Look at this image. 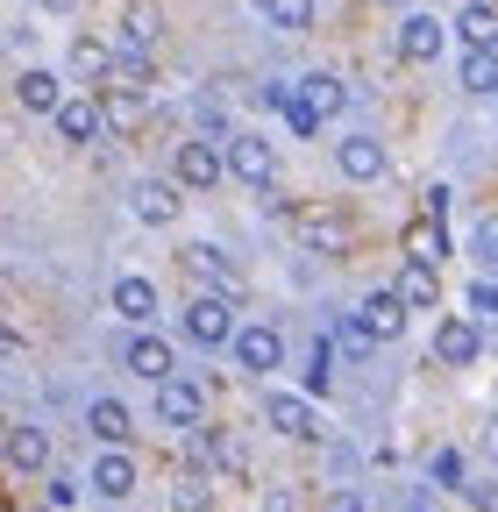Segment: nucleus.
<instances>
[{
	"instance_id": "1",
	"label": "nucleus",
	"mask_w": 498,
	"mask_h": 512,
	"mask_svg": "<svg viewBox=\"0 0 498 512\" xmlns=\"http://www.w3.org/2000/svg\"><path fill=\"white\" fill-rule=\"evenodd\" d=\"M178 328H185V342H200V349H221V342H235V313H228V292H193V306L178 313Z\"/></svg>"
},
{
	"instance_id": "2",
	"label": "nucleus",
	"mask_w": 498,
	"mask_h": 512,
	"mask_svg": "<svg viewBox=\"0 0 498 512\" xmlns=\"http://www.w3.org/2000/svg\"><path fill=\"white\" fill-rule=\"evenodd\" d=\"M292 228H299V242L314 249V256H349V249H356V221L335 214V207H306Z\"/></svg>"
},
{
	"instance_id": "3",
	"label": "nucleus",
	"mask_w": 498,
	"mask_h": 512,
	"mask_svg": "<svg viewBox=\"0 0 498 512\" xmlns=\"http://www.w3.org/2000/svg\"><path fill=\"white\" fill-rule=\"evenodd\" d=\"M235 363H242L249 377L278 370V363H285V335H278V328H257V320H249V328H235Z\"/></svg>"
},
{
	"instance_id": "4",
	"label": "nucleus",
	"mask_w": 498,
	"mask_h": 512,
	"mask_svg": "<svg viewBox=\"0 0 498 512\" xmlns=\"http://www.w3.org/2000/svg\"><path fill=\"white\" fill-rule=\"evenodd\" d=\"M50 121H57V136H65V143H100V136H114V128H107V100H65Z\"/></svg>"
},
{
	"instance_id": "5",
	"label": "nucleus",
	"mask_w": 498,
	"mask_h": 512,
	"mask_svg": "<svg viewBox=\"0 0 498 512\" xmlns=\"http://www.w3.org/2000/svg\"><path fill=\"white\" fill-rule=\"evenodd\" d=\"M442 43H449V29L434 22L427 8H413V15L399 22V57H406V64H434V57H442Z\"/></svg>"
},
{
	"instance_id": "6",
	"label": "nucleus",
	"mask_w": 498,
	"mask_h": 512,
	"mask_svg": "<svg viewBox=\"0 0 498 512\" xmlns=\"http://www.w3.org/2000/svg\"><path fill=\"white\" fill-rule=\"evenodd\" d=\"M228 171V150H214V136H193V143H178V185H214Z\"/></svg>"
},
{
	"instance_id": "7",
	"label": "nucleus",
	"mask_w": 498,
	"mask_h": 512,
	"mask_svg": "<svg viewBox=\"0 0 498 512\" xmlns=\"http://www.w3.org/2000/svg\"><path fill=\"white\" fill-rule=\"evenodd\" d=\"M185 271H193L200 285H214V292H228V299L242 292V271L228 264V256H221L214 242H193V249H185Z\"/></svg>"
},
{
	"instance_id": "8",
	"label": "nucleus",
	"mask_w": 498,
	"mask_h": 512,
	"mask_svg": "<svg viewBox=\"0 0 498 512\" xmlns=\"http://www.w3.org/2000/svg\"><path fill=\"white\" fill-rule=\"evenodd\" d=\"M228 171L242 178V185H271V143L264 136H228Z\"/></svg>"
},
{
	"instance_id": "9",
	"label": "nucleus",
	"mask_w": 498,
	"mask_h": 512,
	"mask_svg": "<svg viewBox=\"0 0 498 512\" xmlns=\"http://www.w3.org/2000/svg\"><path fill=\"white\" fill-rule=\"evenodd\" d=\"M200 406H207V399H200L193 377H164V384H157V413H164L171 427H200Z\"/></svg>"
},
{
	"instance_id": "10",
	"label": "nucleus",
	"mask_w": 498,
	"mask_h": 512,
	"mask_svg": "<svg viewBox=\"0 0 498 512\" xmlns=\"http://www.w3.org/2000/svg\"><path fill=\"white\" fill-rule=\"evenodd\" d=\"M43 463H50V434L29 427V420H15V427H8V470L29 477V470H43Z\"/></svg>"
},
{
	"instance_id": "11",
	"label": "nucleus",
	"mask_w": 498,
	"mask_h": 512,
	"mask_svg": "<svg viewBox=\"0 0 498 512\" xmlns=\"http://www.w3.org/2000/svg\"><path fill=\"white\" fill-rule=\"evenodd\" d=\"M335 164H342V178H356V185L385 178V150L370 143V136H342V143H335Z\"/></svg>"
},
{
	"instance_id": "12",
	"label": "nucleus",
	"mask_w": 498,
	"mask_h": 512,
	"mask_svg": "<svg viewBox=\"0 0 498 512\" xmlns=\"http://www.w3.org/2000/svg\"><path fill=\"white\" fill-rule=\"evenodd\" d=\"M264 427H278L285 441H306V434H314V406L292 399V392H271L264 399Z\"/></svg>"
},
{
	"instance_id": "13",
	"label": "nucleus",
	"mask_w": 498,
	"mask_h": 512,
	"mask_svg": "<svg viewBox=\"0 0 498 512\" xmlns=\"http://www.w3.org/2000/svg\"><path fill=\"white\" fill-rule=\"evenodd\" d=\"M143 121H150V93L143 86H107V128L114 136H136Z\"/></svg>"
},
{
	"instance_id": "14",
	"label": "nucleus",
	"mask_w": 498,
	"mask_h": 512,
	"mask_svg": "<svg viewBox=\"0 0 498 512\" xmlns=\"http://www.w3.org/2000/svg\"><path fill=\"white\" fill-rule=\"evenodd\" d=\"M129 207H136V221L164 228V221H178V185H164V178H143V185L129 192Z\"/></svg>"
},
{
	"instance_id": "15",
	"label": "nucleus",
	"mask_w": 498,
	"mask_h": 512,
	"mask_svg": "<svg viewBox=\"0 0 498 512\" xmlns=\"http://www.w3.org/2000/svg\"><path fill=\"white\" fill-rule=\"evenodd\" d=\"M121 363H129V370H136V377H157V384H164V377H171V342H164V335H150V328H143V335H136V342H129V349H121Z\"/></svg>"
},
{
	"instance_id": "16",
	"label": "nucleus",
	"mask_w": 498,
	"mask_h": 512,
	"mask_svg": "<svg viewBox=\"0 0 498 512\" xmlns=\"http://www.w3.org/2000/svg\"><path fill=\"white\" fill-rule=\"evenodd\" d=\"M406 313H413V306H406V292H399V285H392V292H370V299H363V320L378 328V342H392V335L406 328Z\"/></svg>"
},
{
	"instance_id": "17",
	"label": "nucleus",
	"mask_w": 498,
	"mask_h": 512,
	"mask_svg": "<svg viewBox=\"0 0 498 512\" xmlns=\"http://www.w3.org/2000/svg\"><path fill=\"white\" fill-rule=\"evenodd\" d=\"M86 427H93L107 448H121V441L136 434V420H129V406H121V399H93V406H86Z\"/></svg>"
},
{
	"instance_id": "18",
	"label": "nucleus",
	"mask_w": 498,
	"mask_h": 512,
	"mask_svg": "<svg viewBox=\"0 0 498 512\" xmlns=\"http://www.w3.org/2000/svg\"><path fill=\"white\" fill-rule=\"evenodd\" d=\"M93 491H100V498H129V491H136V463L121 456V448H107V456L93 463Z\"/></svg>"
},
{
	"instance_id": "19",
	"label": "nucleus",
	"mask_w": 498,
	"mask_h": 512,
	"mask_svg": "<svg viewBox=\"0 0 498 512\" xmlns=\"http://www.w3.org/2000/svg\"><path fill=\"white\" fill-rule=\"evenodd\" d=\"M406 256H413V264H434V256H442L449 242H442V214H420V221H406Z\"/></svg>"
},
{
	"instance_id": "20",
	"label": "nucleus",
	"mask_w": 498,
	"mask_h": 512,
	"mask_svg": "<svg viewBox=\"0 0 498 512\" xmlns=\"http://www.w3.org/2000/svg\"><path fill=\"white\" fill-rule=\"evenodd\" d=\"M399 292H406V306H413V313H427L434 299H442V278H434V264H413V256H406V271H399Z\"/></svg>"
},
{
	"instance_id": "21",
	"label": "nucleus",
	"mask_w": 498,
	"mask_h": 512,
	"mask_svg": "<svg viewBox=\"0 0 498 512\" xmlns=\"http://www.w3.org/2000/svg\"><path fill=\"white\" fill-rule=\"evenodd\" d=\"M15 100H22L29 114H57V107H65V93H57L50 72H22V79H15Z\"/></svg>"
},
{
	"instance_id": "22",
	"label": "nucleus",
	"mask_w": 498,
	"mask_h": 512,
	"mask_svg": "<svg viewBox=\"0 0 498 512\" xmlns=\"http://www.w3.org/2000/svg\"><path fill=\"white\" fill-rule=\"evenodd\" d=\"M434 356H442V363H477V328H470V320H442Z\"/></svg>"
},
{
	"instance_id": "23",
	"label": "nucleus",
	"mask_w": 498,
	"mask_h": 512,
	"mask_svg": "<svg viewBox=\"0 0 498 512\" xmlns=\"http://www.w3.org/2000/svg\"><path fill=\"white\" fill-rule=\"evenodd\" d=\"M463 93H498V43H477L463 57Z\"/></svg>"
},
{
	"instance_id": "24",
	"label": "nucleus",
	"mask_w": 498,
	"mask_h": 512,
	"mask_svg": "<svg viewBox=\"0 0 498 512\" xmlns=\"http://www.w3.org/2000/svg\"><path fill=\"white\" fill-rule=\"evenodd\" d=\"M299 100H306V107H314V114L328 121V114H342L349 86H342V79H328V72H314V79H299Z\"/></svg>"
},
{
	"instance_id": "25",
	"label": "nucleus",
	"mask_w": 498,
	"mask_h": 512,
	"mask_svg": "<svg viewBox=\"0 0 498 512\" xmlns=\"http://www.w3.org/2000/svg\"><path fill=\"white\" fill-rule=\"evenodd\" d=\"M114 313L150 320V313H157V285H150V278H121V285H114Z\"/></svg>"
},
{
	"instance_id": "26",
	"label": "nucleus",
	"mask_w": 498,
	"mask_h": 512,
	"mask_svg": "<svg viewBox=\"0 0 498 512\" xmlns=\"http://www.w3.org/2000/svg\"><path fill=\"white\" fill-rule=\"evenodd\" d=\"M456 36L477 50V43H498V8H484V0H470V8L456 15Z\"/></svg>"
},
{
	"instance_id": "27",
	"label": "nucleus",
	"mask_w": 498,
	"mask_h": 512,
	"mask_svg": "<svg viewBox=\"0 0 498 512\" xmlns=\"http://www.w3.org/2000/svg\"><path fill=\"white\" fill-rule=\"evenodd\" d=\"M121 29H129V43H136V50H150V43H157V29H164L157 0H129V15H121Z\"/></svg>"
},
{
	"instance_id": "28",
	"label": "nucleus",
	"mask_w": 498,
	"mask_h": 512,
	"mask_svg": "<svg viewBox=\"0 0 498 512\" xmlns=\"http://www.w3.org/2000/svg\"><path fill=\"white\" fill-rule=\"evenodd\" d=\"M72 72H79V79H107V72H114V50H107L100 36H79V43H72Z\"/></svg>"
},
{
	"instance_id": "29",
	"label": "nucleus",
	"mask_w": 498,
	"mask_h": 512,
	"mask_svg": "<svg viewBox=\"0 0 498 512\" xmlns=\"http://www.w3.org/2000/svg\"><path fill=\"white\" fill-rule=\"evenodd\" d=\"M299 377H306V392L321 399L328 384H335V349H328V342H314V356H306V370H299Z\"/></svg>"
},
{
	"instance_id": "30",
	"label": "nucleus",
	"mask_w": 498,
	"mask_h": 512,
	"mask_svg": "<svg viewBox=\"0 0 498 512\" xmlns=\"http://www.w3.org/2000/svg\"><path fill=\"white\" fill-rule=\"evenodd\" d=\"M257 8H264L278 29H306V22H314V0H257Z\"/></svg>"
},
{
	"instance_id": "31",
	"label": "nucleus",
	"mask_w": 498,
	"mask_h": 512,
	"mask_svg": "<svg viewBox=\"0 0 498 512\" xmlns=\"http://www.w3.org/2000/svg\"><path fill=\"white\" fill-rule=\"evenodd\" d=\"M335 342H342V356H356V363H363V356H370V342H378V328H370V320H349Z\"/></svg>"
},
{
	"instance_id": "32",
	"label": "nucleus",
	"mask_w": 498,
	"mask_h": 512,
	"mask_svg": "<svg viewBox=\"0 0 498 512\" xmlns=\"http://www.w3.org/2000/svg\"><path fill=\"white\" fill-rule=\"evenodd\" d=\"M171 512H207V477H185L171 491Z\"/></svg>"
},
{
	"instance_id": "33",
	"label": "nucleus",
	"mask_w": 498,
	"mask_h": 512,
	"mask_svg": "<svg viewBox=\"0 0 498 512\" xmlns=\"http://www.w3.org/2000/svg\"><path fill=\"white\" fill-rule=\"evenodd\" d=\"M470 249L484 256V264H498V214H484V221L470 228Z\"/></svg>"
},
{
	"instance_id": "34",
	"label": "nucleus",
	"mask_w": 498,
	"mask_h": 512,
	"mask_svg": "<svg viewBox=\"0 0 498 512\" xmlns=\"http://www.w3.org/2000/svg\"><path fill=\"white\" fill-rule=\"evenodd\" d=\"M257 207H264L271 221H285V214H292V192H285V185H257Z\"/></svg>"
},
{
	"instance_id": "35",
	"label": "nucleus",
	"mask_w": 498,
	"mask_h": 512,
	"mask_svg": "<svg viewBox=\"0 0 498 512\" xmlns=\"http://www.w3.org/2000/svg\"><path fill=\"white\" fill-rule=\"evenodd\" d=\"M114 79H121V86H143V93H150V57H121V64H114Z\"/></svg>"
},
{
	"instance_id": "36",
	"label": "nucleus",
	"mask_w": 498,
	"mask_h": 512,
	"mask_svg": "<svg viewBox=\"0 0 498 512\" xmlns=\"http://www.w3.org/2000/svg\"><path fill=\"white\" fill-rule=\"evenodd\" d=\"M470 313H477V320H498V285H477V292H470Z\"/></svg>"
},
{
	"instance_id": "37",
	"label": "nucleus",
	"mask_w": 498,
	"mask_h": 512,
	"mask_svg": "<svg viewBox=\"0 0 498 512\" xmlns=\"http://www.w3.org/2000/svg\"><path fill=\"white\" fill-rule=\"evenodd\" d=\"M285 114H292V128H299V136H314V128H321V114H314V107H306L299 93H292V107H285Z\"/></svg>"
},
{
	"instance_id": "38",
	"label": "nucleus",
	"mask_w": 498,
	"mask_h": 512,
	"mask_svg": "<svg viewBox=\"0 0 498 512\" xmlns=\"http://www.w3.org/2000/svg\"><path fill=\"white\" fill-rule=\"evenodd\" d=\"M434 477H442V484H463V456H456V448H442V456H434Z\"/></svg>"
},
{
	"instance_id": "39",
	"label": "nucleus",
	"mask_w": 498,
	"mask_h": 512,
	"mask_svg": "<svg viewBox=\"0 0 498 512\" xmlns=\"http://www.w3.org/2000/svg\"><path fill=\"white\" fill-rule=\"evenodd\" d=\"M463 498H470L477 512H498V491H484V484H463Z\"/></svg>"
},
{
	"instance_id": "40",
	"label": "nucleus",
	"mask_w": 498,
	"mask_h": 512,
	"mask_svg": "<svg viewBox=\"0 0 498 512\" xmlns=\"http://www.w3.org/2000/svg\"><path fill=\"white\" fill-rule=\"evenodd\" d=\"M321 512H363V498H356V491H335V498H328Z\"/></svg>"
},
{
	"instance_id": "41",
	"label": "nucleus",
	"mask_w": 498,
	"mask_h": 512,
	"mask_svg": "<svg viewBox=\"0 0 498 512\" xmlns=\"http://www.w3.org/2000/svg\"><path fill=\"white\" fill-rule=\"evenodd\" d=\"M484 456H491V463H498V413H491V420H484Z\"/></svg>"
},
{
	"instance_id": "42",
	"label": "nucleus",
	"mask_w": 498,
	"mask_h": 512,
	"mask_svg": "<svg viewBox=\"0 0 498 512\" xmlns=\"http://www.w3.org/2000/svg\"><path fill=\"white\" fill-rule=\"evenodd\" d=\"M43 8H50V15H72V8H79V0H43Z\"/></svg>"
}]
</instances>
